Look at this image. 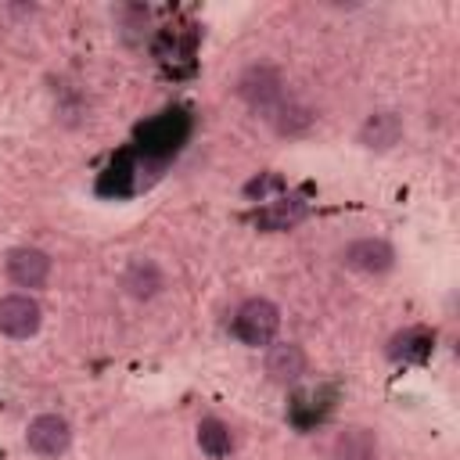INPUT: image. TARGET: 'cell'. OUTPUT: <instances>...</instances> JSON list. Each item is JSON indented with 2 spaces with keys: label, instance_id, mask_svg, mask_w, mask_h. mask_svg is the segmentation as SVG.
<instances>
[{
  "label": "cell",
  "instance_id": "cell-2",
  "mask_svg": "<svg viewBox=\"0 0 460 460\" xmlns=\"http://www.w3.org/2000/svg\"><path fill=\"white\" fill-rule=\"evenodd\" d=\"M25 446H29L36 456L54 460V456H61V453L72 446V428H68V420H65L61 413H40V417H32L29 428H25Z\"/></svg>",
  "mask_w": 460,
  "mask_h": 460
},
{
  "label": "cell",
  "instance_id": "cell-10",
  "mask_svg": "<svg viewBox=\"0 0 460 460\" xmlns=\"http://www.w3.org/2000/svg\"><path fill=\"white\" fill-rule=\"evenodd\" d=\"M305 201L302 198H277V201H270L259 216H255V223L262 226V230H291L295 223H302L305 219Z\"/></svg>",
  "mask_w": 460,
  "mask_h": 460
},
{
  "label": "cell",
  "instance_id": "cell-1",
  "mask_svg": "<svg viewBox=\"0 0 460 460\" xmlns=\"http://www.w3.org/2000/svg\"><path fill=\"white\" fill-rule=\"evenodd\" d=\"M277 327H280V309L270 298H248L234 316V334L252 349L270 345L277 338Z\"/></svg>",
  "mask_w": 460,
  "mask_h": 460
},
{
  "label": "cell",
  "instance_id": "cell-14",
  "mask_svg": "<svg viewBox=\"0 0 460 460\" xmlns=\"http://www.w3.org/2000/svg\"><path fill=\"white\" fill-rule=\"evenodd\" d=\"M273 111H277V129H280V133H298V129H305V126L313 122L309 108H298V104H284V101H280Z\"/></svg>",
  "mask_w": 460,
  "mask_h": 460
},
{
  "label": "cell",
  "instance_id": "cell-15",
  "mask_svg": "<svg viewBox=\"0 0 460 460\" xmlns=\"http://www.w3.org/2000/svg\"><path fill=\"white\" fill-rule=\"evenodd\" d=\"M280 187H284V183H280V176H262V180H252L244 190H248L252 198H255V194H259V198H266L270 190H280Z\"/></svg>",
  "mask_w": 460,
  "mask_h": 460
},
{
  "label": "cell",
  "instance_id": "cell-4",
  "mask_svg": "<svg viewBox=\"0 0 460 460\" xmlns=\"http://www.w3.org/2000/svg\"><path fill=\"white\" fill-rule=\"evenodd\" d=\"M50 266L54 262L43 248H11L4 259V270L18 288H43L50 277Z\"/></svg>",
  "mask_w": 460,
  "mask_h": 460
},
{
  "label": "cell",
  "instance_id": "cell-5",
  "mask_svg": "<svg viewBox=\"0 0 460 460\" xmlns=\"http://www.w3.org/2000/svg\"><path fill=\"white\" fill-rule=\"evenodd\" d=\"M341 262L356 273H388L395 266V252L381 237H359L341 252Z\"/></svg>",
  "mask_w": 460,
  "mask_h": 460
},
{
  "label": "cell",
  "instance_id": "cell-8",
  "mask_svg": "<svg viewBox=\"0 0 460 460\" xmlns=\"http://www.w3.org/2000/svg\"><path fill=\"white\" fill-rule=\"evenodd\" d=\"M402 137V119L395 111H370L359 126V144L370 151H388Z\"/></svg>",
  "mask_w": 460,
  "mask_h": 460
},
{
  "label": "cell",
  "instance_id": "cell-3",
  "mask_svg": "<svg viewBox=\"0 0 460 460\" xmlns=\"http://www.w3.org/2000/svg\"><path fill=\"white\" fill-rule=\"evenodd\" d=\"M40 320H43V313H40V302L32 295L14 291V295H4L0 298V331L7 338H29V334H36L40 331Z\"/></svg>",
  "mask_w": 460,
  "mask_h": 460
},
{
  "label": "cell",
  "instance_id": "cell-11",
  "mask_svg": "<svg viewBox=\"0 0 460 460\" xmlns=\"http://www.w3.org/2000/svg\"><path fill=\"white\" fill-rule=\"evenodd\" d=\"M122 288H126L133 298H155V295L165 288V277H162V270H158L151 259H137V262L122 273Z\"/></svg>",
  "mask_w": 460,
  "mask_h": 460
},
{
  "label": "cell",
  "instance_id": "cell-13",
  "mask_svg": "<svg viewBox=\"0 0 460 460\" xmlns=\"http://www.w3.org/2000/svg\"><path fill=\"white\" fill-rule=\"evenodd\" d=\"M198 446H201V453H208L212 460H219V456H226L234 449V435H230V428L219 417H205L198 424Z\"/></svg>",
  "mask_w": 460,
  "mask_h": 460
},
{
  "label": "cell",
  "instance_id": "cell-12",
  "mask_svg": "<svg viewBox=\"0 0 460 460\" xmlns=\"http://www.w3.org/2000/svg\"><path fill=\"white\" fill-rule=\"evenodd\" d=\"M331 456L334 460H374L377 456V438L367 428H345V431H338Z\"/></svg>",
  "mask_w": 460,
  "mask_h": 460
},
{
  "label": "cell",
  "instance_id": "cell-7",
  "mask_svg": "<svg viewBox=\"0 0 460 460\" xmlns=\"http://www.w3.org/2000/svg\"><path fill=\"white\" fill-rule=\"evenodd\" d=\"M305 374V352L295 341H277L266 349V377L273 385H295Z\"/></svg>",
  "mask_w": 460,
  "mask_h": 460
},
{
  "label": "cell",
  "instance_id": "cell-9",
  "mask_svg": "<svg viewBox=\"0 0 460 460\" xmlns=\"http://www.w3.org/2000/svg\"><path fill=\"white\" fill-rule=\"evenodd\" d=\"M183 137V119L180 115H158V119H151L144 129H140V147L144 151H151V155H165V151H172L176 147V140Z\"/></svg>",
  "mask_w": 460,
  "mask_h": 460
},
{
  "label": "cell",
  "instance_id": "cell-6",
  "mask_svg": "<svg viewBox=\"0 0 460 460\" xmlns=\"http://www.w3.org/2000/svg\"><path fill=\"white\" fill-rule=\"evenodd\" d=\"M237 93L252 104V108H277L284 101V90H280V75L270 68V65H255L241 75L237 83Z\"/></svg>",
  "mask_w": 460,
  "mask_h": 460
}]
</instances>
